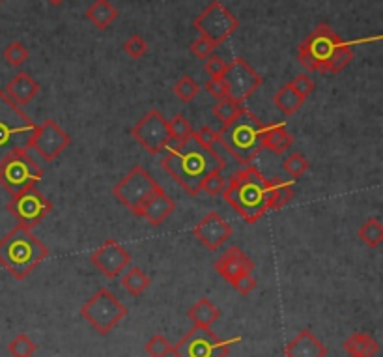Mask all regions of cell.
Instances as JSON below:
<instances>
[{"label": "cell", "instance_id": "6da1fadb", "mask_svg": "<svg viewBox=\"0 0 383 357\" xmlns=\"http://www.w3.org/2000/svg\"><path fill=\"white\" fill-rule=\"evenodd\" d=\"M169 154L163 157V168L183 187L189 196L200 195L204 176L212 170H223L209 150L198 144L193 135L183 142H169Z\"/></svg>", "mask_w": 383, "mask_h": 357}, {"label": "cell", "instance_id": "7a4b0ae2", "mask_svg": "<svg viewBox=\"0 0 383 357\" xmlns=\"http://www.w3.org/2000/svg\"><path fill=\"white\" fill-rule=\"evenodd\" d=\"M225 201L247 223H257L268 211V180L252 165L232 173L223 191Z\"/></svg>", "mask_w": 383, "mask_h": 357}, {"label": "cell", "instance_id": "3957f363", "mask_svg": "<svg viewBox=\"0 0 383 357\" xmlns=\"http://www.w3.org/2000/svg\"><path fill=\"white\" fill-rule=\"evenodd\" d=\"M49 249L39 242L30 228L17 225L0 239V265L17 281L27 279L45 258Z\"/></svg>", "mask_w": 383, "mask_h": 357}, {"label": "cell", "instance_id": "277c9868", "mask_svg": "<svg viewBox=\"0 0 383 357\" xmlns=\"http://www.w3.org/2000/svg\"><path fill=\"white\" fill-rule=\"evenodd\" d=\"M235 163L243 167L252 165L260 150H264V125L262 122L243 105L240 114L219 133Z\"/></svg>", "mask_w": 383, "mask_h": 357}, {"label": "cell", "instance_id": "5b68a950", "mask_svg": "<svg viewBox=\"0 0 383 357\" xmlns=\"http://www.w3.org/2000/svg\"><path fill=\"white\" fill-rule=\"evenodd\" d=\"M38 125L0 90V163L17 152H28Z\"/></svg>", "mask_w": 383, "mask_h": 357}, {"label": "cell", "instance_id": "8992f818", "mask_svg": "<svg viewBox=\"0 0 383 357\" xmlns=\"http://www.w3.org/2000/svg\"><path fill=\"white\" fill-rule=\"evenodd\" d=\"M126 305L107 288H99L81 307V316L99 335H109L110 331L126 318Z\"/></svg>", "mask_w": 383, "mask_h": 357}, {"label": "cell", "instance_id": "52a82bcc", "mask_svg": "<svg viewBox=\"0 0 383 357\" xmlns=\"http://www.w3.org/2000/svg\"><path fill=\"white\" fill-rule=\"evenodd\" d=\"M344 42L340 39V36L335 32L333 28L329 27L327 23L318 25L305 39H303L299 47H297V60L299 64L309 71H323L327 60L331 58V54L337 51L339 45Z\"/></svg>", "mask_w": 383, "mask_h": 357}, {"label": "cell", "instance_id": "ba28073f", "mask_svg": "<svg viewBox=\"0 0 383 357\" xmlns=\"http://www.w3.org/2000/svg\"><path fill=\"white\" fill-rule=\"evenodd\" d=\"M241 339H221L209 327L195 325L172 348L176 357H228L230 346Z\"/></svg>", "mask_w": 383, "mask_h": 357}, {"label": "cell", "instance_id": "9c48e42d", "mask_svg": "<svg viewBox=\"0 0 383 357\" xmlns=\"http://www.w3.org/2000/svg\"><path fill=\"white\" fill-rule=\"evenodd\" d=\"M41 178L44 168L34 161L28 152H17L0 163V185L10 195H17L19 191L28 187H36Z\"/></svg>", "mask_w": 383, "mask_h": 357}, {"label": "cell", "instance_id": "30bf717a", "mask_svg": "<svg viewBox=\"0 0 383 357\" xmlns=\"http://www.w3.org/2000/svg\"><path fill=\"white\" fill-rule=\"evenodd\" d=\"M157 182L153 180L152 174L148 170H144V167H138L137 165V167H133L129 170V174H126L115 185L112 195L118 199V202H122L126 208H129L131 213L137 215L138 210L157 191Z\"/></svg>", "mask_w": 383, "mask_h": 357}, {"label": "cell", "instance_id": "8fae6325", "mask_svg": "<svg viewBox=\"0 0 383 357\" xmlns=\"http://www.w3.org/2000/svg\"><path fill=\"white\" fill-rule=\"evenodd\" d=\"M193 27L197 28L200 36L212 39L215 45H221L240 28V21L232 15V11H230L223 2L214 0V2L195 19Z\"/></svg>", "mask_w": 383, "mask_h": 357}, {"label": "cell", "instance_id": "7c38bea8", "mask_svg": "<svg viewBox=\"0 0 383 357\" xmlns=\"http://www.w3.org/2000/svg\"><path fill=\"white\" fill-rule=\"evenodd\" d=\"M51 210H53L51 201L36 187L19 191L17 195H11V201L8 202V211L15 217L21 227H27L30 230L44 221Z\"/></svg>", "mask_w": 383, "mask_h": 357}, {"label": "cell", "instance_id": "4fadbf2b", "mask_svg": "<svg viewBox=\"0 0 383 357\" xmlns=\"http://www.w3.org/2000/svg\"><path fill=\"white\" fill-rule=\"evenodd\" d=\"M131 135L146 152L155 156V154L163 152L169 146V122L159 111H150L138 120L137 124L133 125Z\"/></svg>", "mask_w": 383, "mask_h": 357}, {"label": "cell", "instance_id": "5bb4252c", "mask_svg": "<svg viewBox=\"0 0 383 357\" xmlns=\"http://www.w3.org/2000/svg\"><path fill=\"white\" fill-rule=\"evenodd\" d=\"M223 79H225L226 88H228V98L238 103L249 99L258 88L262 87V77L258 75L257 70L251 68L240 56L228 62Z\"/></svg>", "mask_w": 383, "mask_h": 357}, {"label": "cell", "instance_id": "9a60e30c", "mask_svg": "<svg viewBox=\"0 0 383 357\" xmlns=\"http://www.w3.org/2000/svg\"><path fill=\"white\" fill-rule=\"evenodd\" d=\"M70 144L72 139L55 120H45L44 124L38 125L30 141V148H34L45 161H55Z\"/></svg>", "mask_w": 383, "mask_h": 357}, {"label": "cell", "instance_id": "2e32d148", "mask_svg": "<svg viewBox=\"0 0 383 357\" xmlns=\"http://www.w3.org/2000/svg\"><path fill=\"white\" fill-rule=\"evenodd\" d=\"M90 260L105 277L116 279L127 270V265L131 264V255L116 239H107L99 249L93 251Z\"/></svg>", "mask_w": 383, "mask_h": 357}, {"label": "cell", "instance_id": "e0dca14e", "mask_svg": "<svg viewBox=\"0 0 383 357\" xmlns=\"http://www.w3.org/2000/svg\"><path fill=\"white\" fill-rule=\"evenodd\" d=\"M193 236L209 251H217L226 244L232 236V227L217 211H209L195 225Z\"/></svg>", "mask_w": 383, "mask_h": 357}, {"label": "cell", "instance_id": "ac0fdd59", "mask_svg": "<svg viewBox=\"0 0 383 357\" xmlns=\"http://www.w3.org/2000/svg\"><path fill=\"white\" fill-rule=\"evenodd\" d=\"M215 271L219 273L225 281L232 282L235 277H240L241 273H252L254 270V262L245 255L238 245H230L228 249L215 260L214 264Z\"/></svg>", "mask_w": 383, "mask_h": 357}, {"label": "cell", "instance_id": "d6986e66", "mask_svg": "<svg viewBox=\"0 0 383 357\" xmlns=\"http://www.w3.org/2000/svg\"><path fill=\"white\" fill-rule=\"evenodd\" d=\"M174 210H176L174 201L164 193L163 187H157V191H155L148 201L144 202L143 208L138 210L137 215L144 217V219H146L150 225H153V227H159V225H163V223L172 215V211Z\"/></svg>", "mask_w": 383, "mask_h": 357}, {"label": "cell", "instance_id": "ffe728a7", "mask_svg": "<svg viewBox=\"0 0 383 357\" xmlns=\"http://www.w3.org/2000/svg\"><path fill=\"white\" fill-rule=\"evenodd\" d=\"M286 357H325L327 348L318 341L311 330H301L285 346Z\"/></svg>", "mask_w": 383, "mask_h": 357}, {"label": "cell", "instance_id": "44dd1931", "mask_svg": "<svg viewBox=\"0 0 383 357\" xmlns=\"http://www.w3.org/2000/svg\"><path fill=\"white\" fill-rule=\"evenodd\" d=\"M39 82L34 81L32 77L25 73V71H19L13 79H11L4 88V94L11 101L15 103L17 107H22V105H28L36 96L39 94Z\"/></svg>", "mask_w": 383, "mask_h": 357}, {"label": "cell", "instance_id": "7402d4cb", "mask_svg": "<svg viewBox=\"0 0 383 357\" xmlns=\"http://www.w3.org/2000/svg\"><path fill=\"white\" fill-rule=\"evenodd\" d=\"M294 144V137L290 135V131L286 130L285 124H269L264 125V139L262 146L271 150L277 156H283L292 148Z\"/></svg>", "mask_w": 383, "mask_h": 357}, {"label": "cell", "instance_id": "603a6c76", "mask_svg": "<svg viewBox=\"0 0 383 357\" xmlns=\"http://www.w3.org/2000/svg\"><path fill=\"white\" fill-rule=\"evenodd\" d=\"M294 199V182L283 176L268 180V211L283 210Z\"/></svg>", "mask_w": 383, "mask_h": 357}, {"label": "cell", "instance_id": "cb8c5ba5", "mask_svg": "<svg viewBox=\"0 0 383 357\" xmlns=\"http://www.w3.org/2000/svg\"><path fill=\"white\" fill-rule=\"evenodd\" d=\"M84 17H86L88 21L92 23L96 28L105 30V28H109L110 25L118 19V10L110 4L109 0H96V2L88 8Z\"/></svg>", "mask_w": 383, "mask_h": 357}, {"label": "cell", "instance_id": "d4e9b609", "mask_svg": "<svg viewBox=\"0 0 383 357\" xmlns=\"http://www.w3.org/2000/svg\"><path fill=\"white\" fill-rule=\"evenodd\" d=\"M344 350L350 357H374L379 352V344L367 333H353L344 341Z\"/></svg>", "mask_w": 383, "mask_h": 357}, {"label": "cell", "instance_id": "484cf974", "mask_svg": "<svg viewBox=\"0 0 383 357\" xmlns=\"http://www.w3.org/2000/svg\"><path fill=\"white\" fill-rule=\"evenodd\" d=\"M303 103H305V98H301V96L290 87V82L285 84V87H280L273 96V105L279 108L280 113L286 114V116L296 114L297 111L303 107Z\"/></svg>", "mask_w": 383, "mask_h": 357}, {"label": "cell", "instance_id": "4316f807", "mask_svg": "<svg viewBox=\"0 0 383 357\" xmlns=\"http://www.w3.org/2000/svg\"><path fill=\"white\" fill-rule=\"evenodd\" d=\"M187 316H189V320H193V324L198 325V327H212V324L221 316V311L215 307L209 299L202 298L198 299L197 303L189 308Z\"/></svg>", "mask_w": 383, "mask_h": 357}, {"label": "cell", "instance_id": "83f0119b", "mask_svg": "<svg viewBox=\"0 0 383 357\" xmlns=\"http://www.w3.org/2000/svg\"><path fill=\"white\" fill-rule=\"evenodd\" d=\"M122 287L126 290L127 294H131V296H141L143 292H146L152 284L150 281V277L144 273L141 268H131V270H127L124 275H122Z\"/></svg>", "mask_w": 383, "mask_h": 357}, {"label": "cell", "instance_id": "f1b7e54d", "mask_svg": "<svg viewBox=\"0 0 383 357\" xmlns=\"http://www.w3.org/2000/svg\"><path fill=\"white\" fill-rule=\"evenodd\" d=\"M351 58H353V49L350 47V44H342L337 47L333 54H331V58L327 60V64L323 68L322 73H331V75H337L340 71L344 70L346 65L350 64Z\"/></svg>", "mask_w": 383, "mask_h": 357}, {"label": "cell", "instance_id": "f546056e", "mask_svg": "<svg viewBox=\"0 0 383 357\" xmlns=\"http://www.w3.org/2000/svg\"><path fill=\"white\" fill-rule=\"evenodd\" d=\"M359 238H361L363 244L368 245V247H372V249L374 247H378V245H382L383 225L378 217H372V219H368V221L363 223L361 228H359Z\"/></svg>", "mask_w": 383, "mask_h": 357}, {"label": "cell", "instance_id": "4dcf8cb0", "mask_svg": "<svg viewBox=\"0 0 383 357\" xmlns=\"http://www.w3.org/2000/svg\"><path fill=\"white\" fill-rule=\"evenodd\" d=\"M241 108H243V103L234 101L232 98H223L217 99V103H215L214 108H212V114L215 116V120H219L221 124L226 125L240 114Z\"/></svg>", "mask_w": 383, "mask_h": 357}, {"label": "cell", "instance_id": "1f68e13d", "mask_svg": "<svg viewBox=\"0 0 383 357\" xmlns=\"http://www.w3.org/2000/svg\"><path fill=\"white\" fill-rule=\"evenodd\" d=\"M172 92H174L183 103L195 101L198 94H200V84H198L191 75H183L174 82Z\"/></svg>", "mask_w": 383, "mask_h": 357}, {"label": "cell", "instance_id": "d6a6232c", "mask_svg": "<svg viewBox=\"0 0 383 357\" xmlns=\"http://www.w3.org/2000/svg\"><path fill=\"white\" fill-rule=\"evenodd\" d=\"M167 122H169L170 142H183L193 135L191 124L183 114H176L174 118L167 120Z\"/></svg>", "mask_w": 383, "mask_h": 357}, {"label": "cell", "instance_id": "836d02e7", "mask_svg": "<svg viewBox=\"0 0 383 357\" xmlns=\"http://www.w3.org/2000/svg\"><path fill=\"white\" fill-rule=\"evenodd\" d=\"M226 187V178L223 176V170H212L204 176L202 185H200V193H206L208 196L223 195Z\"/></svg>", "mask_w": 383, "mask_h": 357}, {"label": "cell", "instance_id": "e575fe53", "mask_svg": "<svg viewBox=\"0 0 383 357\" xmlns=\"http://www.w3.org/2000/svg\"><path fill=\"white\" fill-rule=\"evenodd\" d=\"M311 167V163L306 161V157L299 152H294L290 156L285 157V161H283V168L286 170V174L290 176L292 180L301 178L303 174L309 170Z\"/></svg>", "mask_w": 383, "mask_h": 357}, {"label": "cell", "instance_id": "d590c367", "mask_svg": "<svg viewBox=\"0 0 383 357\" xmlns=\"http://www.w3.org/2000/svg\"><path fill=\"white\" fill-rule=\"evenodd\" d=\"M36 352V344L28 335H17L15 339H11L8 344V353L11 357H32Z\"/></svg>", "mask_w": 383, "mask_h": 357}, {"label": "cell", "instance_id": "8d00e7d4", "mask_svg": "<svg viewBox=\"0 0 383 357\" xmlns=\"http://www.w3.org/2000/svg\"><path fill=\"white\" fill-rule=\"evenodd\" d=\"M2 56H4L6 64L11 65V68H21L28 60V49L22 42H11L4 49Z\"/></svg>", "mask_w": 383, "mask_h": 357}, {"label": "cell", "instance_id": "74e56055", "mask_svg": "<svg viewBox=\"0 0 383 357\" xmlns=\"http://www.w3.org/2000/svg\"><path fill=\"white\" fill-rule=\"evenodd\" d=\"M146 352L152 357H167L172 353V344L167 341V337L153 335L148 342H146Z\"/></svg>", "mask_w": 383, "mask_h": 357}, {"label": "cell", "instance_id": "f35d334b", "mask_svg": "<svg viewBox=\"0 0 383 357\" xmlns=\"http://www.w3.org/2000/svg\"><path fill=\"white\" fill-rule=\"evenodd\" d=\"M124 51H126L131 58L138 60L143 58L144 54L148 53V44H146V39L143 36H138V34H133L129 36V39H126V44H124Z\"/></svg>", "mask_w": 383, "mask_h": 357}, {"label": "cell", "instance_id": "ab89813d", "mask_svg": "<svg viewBox=\"0 0 383 357\" xmlns=\"http://www.w3.org/2000/svg\"><path fill=\"white\" fill-rule=\"evenodd\" d=\"M189 49H191V53L195 54L197 58L206 60V58H209V56H212V54L215 53V49H217V45H215L214 42H212V39L204 38V36H198V38L195 39V42H193L191 47H189Z\"/></svg>", "mask_w": 383, "mask_h": 357}, {"label": "cell", "instance_id": "60d3db41", "mask_svg": "<svg viewBox=\"0 0 383 357\" xmlns=\"http://www.w3.org/2000/svg\"><path fill=\"white\" fill-rule=\"evenodd\" d=\"M219 131L212 130L209 125H204V127H200L198 131H193V139L200 144L202 148H206V150H209V148L214 146L215 141H219Z\"/></svg>", "mask_w": 383, "mask_h": 357}, {"label": "cell", "instance_id": "b9f144b4", "mask_svg": "<svg viewBox=\"0 0 383 357\" xmlns=\"http://www.w3.org/2000/svg\"><path fill=\"white\" fill-rule=\"evenodd\" d=\"M226 65H228V62H226L223 56L214 53L209 58H206V62H204V70H206V73H208L209 77H223L226 71Z\"/></svg>", "mask_w": 383, "mask_h": 357}, {"label": "cell", "instance_id": "7bdbcfd3", "mask_svg": "<svg viewBox=\"0 0 383 357\" xmlns=\"http://www.w3.org/2000/svg\"><path fill=\"white\" fill-rule=\"evenodd\" d=\"M232 288H234L235 292L243 294V296H249L251 292H254V288H257V279L252 277V273H241L240 277H235L234 281L230 282Z\"/></svg>", "mask_w": 383, "mask_h": 357}, {"label": "cell", "instance_id": "ee69618b", "mask_svg": "<svg viewBox=\"0 0 383 357\" xmlns=\"http://www.w3.org/2000/svg\"><path fill=\"white\" fill-rule=\"evenodd\" d=\"M290 87L296 90L301 98H309L312 92H314V88H316V84H314V81H312L309 75H297L294 81H290Z\"/></svg>", "mask_w": 383, "mask_h": 357}, {"label": "cell", "instance_id": "f6af8a7d", "mask_svg": "<svg viewBox=\"0 0 383 357\" xmlns=\"http://www.w3.org/2000/svg\"><path fill=\"white\" fill-rule=\"evenodd\" d=\"M206 90H208L215 99L228 98V88H226V82L223 77H209V81L206 82Z\"/></svg>", "mask_w": 383, "mask_h": 357}, {"label": "cell", "instance_id": "bcb514c9", "mask_svg": "<svg viewBox=\"0 0 383 357\" xmlns=\"http://www.w3.org/2000/svg\"><path fill=\"white\" fill-rule=\"evenodd\" d=\"M47 2H49L51 6H62L66 0H47Z\"/></svg>", "mask_w": 383, "mask_h": 357}, {"label": "cell", "instance_id": "7dc6e473", "mask_svg": "<svg viewBox=\"0 0 383 357\" xmlns=\"http://www.w3.org/2000/svg\"><path fill=\"white\" fill-rule=\"evenodd\" d=\"M0 4H2V0H0Z\"/></svg>", "mask_w": 383, "mask_h": 357}]
</instances>
